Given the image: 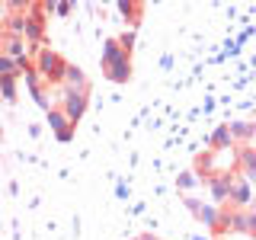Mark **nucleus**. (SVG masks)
Segmentation results:
<instances>
[{
	"label": "nucleus",
	"mask_w": 256,
	"mask_h": 240,
	"mask_svg": "<svg viewBox=\"0 0 256 240\" xmlns=\"http://www.w3.org/2000/svg\"><path fill=\"white\" fill-rule=\"evenodd\" d=\"M32 68H36V74L45 80L48 86H61V77H64V68H68V61L61 58L58 52H52V48H38L36 58H32Z\"/></svg>",
	"instance_id": "obj_1"
},
{
	"label": "nucleus",
	"mask_w": 256,
	"mask_h": 240,
	"mask_svg": "<svg viewBox=\"0 0 256 240\" xmlns=\"http://www.w3.org/2000/svg\"><path fill=\"white\" fill-rule=\"evenodd\" d=\"M86 106H90V93L86 90H68V86H58V109L68 116L70 125H77L84 118Z\"/></svg>",
	"instance_id": "obj_2"
},
{
	"label": "nucleus",
	"mask_w": 256,
	"mask_h": 240,
	"mask_svg": "<svg viewBox=\"0 0 256 240\" xmlns=\"http://www.w3.org/2000/svg\"><path fill=\"white\" fill-rule=\"evenodd\" d=\"M218 230H240V234H253L256 230V218L250 208L237 212V208H224L218 218Z\"/></svg>",
	"instance_id": "obj_3"
},
{
	"label": "nucleus",
	"mask_w": 256,
	"mask_h": 240,
	"mask_svg": "<svg viewBox=\"0 0 256 240\" xmlns=\"http://www.w3.org/2000/svg\"><path fill=\"white\" fill-rule=\"evenodd\" d=\"M45 36V16H42V4H29L26 13V29H22V42L29 48H38Z\"/></svg>",
	"instance_id": "obj_4"
},
{
	"label": "nucleus",
	"mask_w": 256,
	"mask_h": 240,
	"mask_svg": "<svg viewBox=\"0 0 256 240\" xmlns=\"http://www.w3.org/2000/svg\"><path fill=\"white\" fill-rule=\"evenodd\" d=\"M208 189H212V198L214 202H228V192H230V182H234V173L230 170H221V173H208Z\"/></svg>",
	"instance_id": "obj_5"
},
{
	"label": "nucleus",
	"mask_w": 256,
	"mask_h": 240,
	"mask_svg": "<svg viewBox=\"0 0 256 240\" xmlns=\"http://www.w3.org/2000/svg\"><path fill=\"white\" fill-rule=\"evenodd\" d=\"M228 202H230V208H237V212L250 208V182H246V176H234L230 192H228Z\"/></svg>",
	"instance_id": "obj_6"
},
{
	"label": "nucleus",
	"mask_w": 256,
	"mask_h": 240,
	"mask_svg": "<svg viewBox=\"0 0 256 240\" xmlns=\"http://www.w3.org/2000/svg\"><path fill=\"white\" fill-rule=\"evenodd\" d=\"M61 86H68V90H86V93H90V80H86L84 68H77V64H68V68H64Z\"/></svg>",
	"instance_id": "obj_7"
},
{
	"label": "nucleus",
	"mask_w": 256,
	"mask_h": 240,
	"mask_svg": "<svg viewBox=\"0 0 256 240\" xmlns=\"http://www.w3.org/2000/svg\"><path fill=\"white\" fill-rule=\"evenodd\" d=\"M102 74H106L112 84H128V80H132V58H128V54H122L116 64L102 68Z\"/></svg>",
	"instance_id": "obj_8"
},
{
	"label": "nucleus",
	"mask_w": 256,
	"mask_h": 240,
	"mask_svg": "<svg viewBox=\"0 0 256 240\" xmlns=\"http://www.w3.org/2000/svg\"><path fill=\"white\" fill-rule=\"evenodd\" d=\"M237 164H240V173L250 180L256 173V154H253V144H240L237 148Z\"/></svg>",
	"instance_id": "obj_9"
},
{
	"label": "nucleus",
	"mask_w": 256,
	"mask_h": 240,
	"mask_svg": "<svg viewBox=\"0 0 256 240\" xmlns=\"http://www.w3.org/2000/svg\"><path fill=\"white\" fill-rule=\"evenodd\" d=\"M228 132H230V138H234V144H237V141H240V144H250L256 125L246 122V118H240V122H228Z\"/></svg>",
	"instance_id": "obj_10"
},
{
	"label": "nucleus",
	"mask_w": 256,
	"mask_h": 240,
	"mask_svg": "<svg viewBox=\"0 0 256 240\" xmlns=\"http://www.w3.org/2000/svg\"><path fill=\"white\" fill-rule=\"evenodd\" d=\"M208 144H214V150H230L234 148V138H230L228 125H218L212 134H208Z\"/></svg>",
	"instance_id": "obj_11"
},
{
	"label": "nucleus",
	"mask_w": 256,
	"mask_h": 240,
	"mask_svg": "<svg viewBox=\"0 0 256 240\" xmlns=\"http://www.w3.org/2000/svg\"><path fill=\"white\" fill-rule=\"evenodd\" d=\"M122 54L125 52L116 45V38H106V42H102V58H100V64H102V68H109V64H116Z\"/></svg>",
	"instance_id": "obj_12"
},
{
	"label": "nucleus",
	"mask_w": 256,
	"mask_h": 240,
	"mask_svg": "<svg viewBox=\"0 0 256 240\" xmlns=\"http://www.w3.org/2000/svg\"><path fill=\"white\" fill-rule=\"evenodd\" d=\"M48 128H52L54 134H58V132H64V128H70L68 116H64V112H61L58 106H52V109H48ZM74 128H77V125H74Z\"/></svg>",
	"instance_id": "obj_13"
},
{
	"label": "nucleus",
	"mask_w": 256,
	"mask_h": 240,
	"mask_svg": "<svg viewBox=\"0 0 256 240\" xmlns=\"http://www.w3.org/2000/svg\"><path fill=\"white\" fill-rule=\"evenodd\" d=\"M196 218L202 221L205 228L218 230V218H221V212H218V208H212V205H202V208H198V212H196Z\"/></svg>",
	"instance_id": "obj_14"
},
{
	"label": "nucleus",
	"mask_w": 256,
	"mask_h": 240,
	"mask_svg": "<svg viewBox=\"0 0 256 240\" xmlns=\"http://www.w3.org/2000/svg\"><path fill=\"white\" fill-rule=\"evenodd\" d=\"M20 80H26V86L32 90V96L45 90V80H42V77L36 74V68H26V70H22V77H20Z\"/></svg>",
	"instance_id": "obj_15"
},
{
	"label": "nucleus",
	"mask_w": 256,
	"mask_h": 240,
	"mask_svg": "<svg viewBox=\"0 0 256 240\" xmlns=\"http://www.w3.org/2000/svg\"><path fill=\"white\" fill-rule=\"evenodd\" d=\"M0 77H13V80H20V77H22V70L16 68V64L6 58V54H0Z\"/></svg>",
	"instance_id": "obj_16"
},
{
	"label": "nucleus",
	"mask_w": 256,
	"mask_h": 240,
	"mask_svg": "<svg viewBox=\"0 0 256 240\" xmlns=\"http://www.w3.org/2000/svg\"><path fill=\"white\" fill-rule=\"evenodd\" d=\"M42 13H54V16H70L74 13V4H42Z\"/></svg>",
	"instance_id": "obj_17"
},
{
	"label": "nucleus",
	"mask_w": 256,
	"mask_h": 240,
	"mask_svg": "<svg viewBox=\"0 0 256 240\" xmlns=\"http://www.w3.org/2000/svg\"><path fill=\"white\" fill-rule=\"evenodd\" d=\"M0 96H4L6 102L16 100V80L13 77H0Z\"/></svg>",
	"instance_id": "obj_18"
},
{
	"label": "nucleus",
	"mask_w": 256,
	"mask_h": 240,
	"mask_svg": "<svg viewBox=\"0 0 256 240\" xmlns=\"http://www.w3.org/2000/svg\"><path fill=\"white\" fill-rule=\"evenodd\" d=\"M116 45L122 48V52L128 54V58H132V48H134V29H128V32H125L122 38H116Z\"/></svg>",
	"instance_id": "obj_19"
},
{
	"label": "nucleus",
	"mask_w": 256,
	"mask_h": 240,
	"mask_svg": "<svg viewBox=\"0 0 256 240\" xmlns=\"http://www.w3.org/2000/svg\"><path fill=\"white\" fill-rule=\"evenodd\" d=\"M116 6H118V13H122V16H132V22H138L141 4H125V0H122V4H116Z\"/></svg>",
	"instance_id": "obj_20"
},
{
	"label": "nucleus",
	"mask_w": 256,
	"mask_h": 240,
	"mask_svg": "<svg viewBox=\"0 0 256 240\" xmlns=\"http://www.w3.org/2000/svg\"><path fill=\"white\" fill-rule=\"evenodd\" d=\"M198 182V176H192V173H180V180H176V186L180 189H192Z\"/></svg>",
	"instance_id": "obj_21"
},
{
	"label": "nucleus",
	"mask_w": 256,
	"mask_h": 240,
	"mask_svg": "<svg viewBox=\"0 0 256 240\" xmlns=\"http://www.w3.org/2000/svg\"><path fill=\"white\" fill-rule=\"evenodd\" d=\"M54 138H58L61 144H68L70 138H74V125H70V128H64V132H58V134H54Z\"/></svg>",
	"instance_id": "obj_22"
},
{
	"label": "nucleus",
	"mask_w": 256,
	"mask_h": 240,
	"mask_svg": "<svg viewBox=\"0 0 256 240\" xmlns=\"http://www.w3.org/2000/svg\"><path fill=\"white\" fill-rule=\"evenodd\" d=\"M116 196H118V198H128V186H125V180H118V182H116Z\"/></svg>",
	"instance_id": "obj_23"
},
{
	"label": "nucleus",
	"mask_w": 256,
	"mask_h": 240,
	"mask_svg": "<svg viewBox=\"0 0 256 240\" xmlns=\"http://www.w3.org/2000/svg\"><path fill=\"white\" fill-rule=\"evenodd\" d=\"M160 68H164V70L173 68V54H164V58H160Z\"/></svg>",
	"instance_id": "obj_24"
},
{
	"label": "nucleus",
	"mask_w": 256,
	"mask_h": 240,
	"mask_svg": "<svg viewBox=\"0 0 256 240\" xmlns=\"http://www.w3.org/2000/svg\"><path fill=\"white\" fill-rule=\"evenodd\" d=\"M134 240H160V237H154V234H141V237H134Z\"/></svg>",
	"instance_id": "obj_25"
},
{
	"label": "nucleus",
	"mask_w": 256,
	"mask_h": 240,
	"mask_svg": "<svg viewBox=\"0 0 256 240\" xmlns=\"http://www.w3.org/2000/svg\"><path fill=\"white\" fill-rule=\"evenodd\" d=\"M132 240H134V237H132Z\"/></svg>",
	"instance_id": "obj_26"
}]
</instances>
